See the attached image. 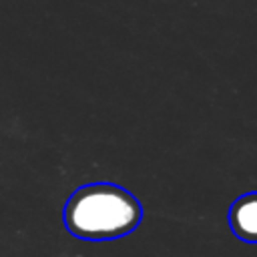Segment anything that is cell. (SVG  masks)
I'll return each instance as SVG.
<instances>
[{
    "label": "cell",
    "mask_w": 257,
    "mask_h": 257,
    "mask_svg": "<svg viewBox=\"0 0 257 257\" xmlns=\"http://www.w3.org/2000/svg\"><path fill=\"white\" fill-rule=\"evenodd\" d=\"M143 217L139 199L112 183L78 187L66 201L62 219L66 229L86 241H108L133 233Z\"/></svg>",
    "instance_id": "1"
},
{
    "label": "cell",
    "mask_w": 257,
    "mask_h": 257,
    "mask_svg": "<svg viewBox=\"0 0 257 257\" xmlns=\"http://www.w3.org/2000/svg\"><path fill=\"white\" fill-rule=\"evenodd\" d=\"M229 227L245 243H257V191L237 197L229 207Z\"/></svg>",
    "instance_id": "2"
}]
</instances>
